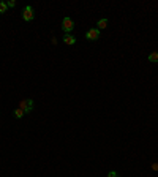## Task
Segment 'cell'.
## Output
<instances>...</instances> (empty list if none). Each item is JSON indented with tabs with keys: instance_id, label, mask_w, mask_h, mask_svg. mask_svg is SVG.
I'll return each instance as SVG.
<instances>
[{
	"instance_id": "10",
	"label": "cell",
	"mask_w": 158,
	"mask_h": 177,
	"mask_svg": "<svg viewBox=\"0 0 158 177\" xmlns=\"http://www.w3.org/2000/svg\"><path fill=\"white\" fill-rule=\"evenodd\" d=\"M108 177H119V174H117L116 171H111V172L108 174Z\"/></svg>"
},
{
	"instance_id": "12",
	"label": "cell",
	"mask_w": 158,
	"mask_h": 177,
	"mask_svg": "<svg viewBox=\"0 0 158 177\" xmlns=\"http://www.w3.org/2000/svg\"><path fill=\"white\" fill-rule=\"evenodd\" d=\"M152 169H153V171H158V163H153V164H152Z\"/></svg>"
},
{
	"instance_id": "11",
	"label": "cell",
	"mask_w": 158,
	"mask_h": 177,
	"mask_svg": "<svg viewBox=\"0 0 158 177\" xmlns=\"http://www.w3.org/2000/svg\"><path fill=\"white\" fill-rule=\"evenodd\" d=\"M6 5L10 6V8H13V6H16V2H13V0H10V2H8Z\"/></svg>"
},
{
	"instance_id": "9",
	"label": "cell",
	"mask_w": 158,
	"mask_h": 177,
	"mask_svg": "<svg viewBox=\"0 0 158 177\" xmlns=\"http://www.w3.org/2000/svg\"><path fill=\"white\" fill-rule=\"evenodd\" d=\"M6 8H8V5L5 2H0V14H3L6 11Z\"/></svg>"
},
{
	"instance_id": "1",
	"label": "cell",
	"mask_w": 158,
	"mask_h": 177,
	"mask_svg": "<svg viewBox=\"0 0 158 177\" xmlns=\"http://www.w3.org/2000/svg\"><path fill=\"white\" fill-rule=\"evenodd\" d=\"M62 29H63V32L65 33H70L73 29H74V22H73V19L71 17H63V21H62Z\"/></svg>"
},
{
	"instance_id": "4",
	"label": "cell",
	"mask_w": 158,
	"mask_h": 177,
	"mask_svg": "<svg viewBox=\"0 0 158 177\" xmlns=\"http://www.w3.org/2000/svg\"><path fill=\"white\" fill-rule=\"evenodd\" d=\"M86 38H87V40H92V41L98 40V38H100V30H98V29H90V30L86 33Z\"/></svg>"
},
{
	"instance_id": "2",
	"label": "cell",
	"mask_w": 158,
	"mask_h": 177,
	"mask_svg": "<svg viewBox=\"0 0 158 177\" xmlns=\"http://www.w3.org/2000/svg\"><path fill=\"white\" fill-rule=\"evenodd\" d=\"M19 108L24 111V112H30V111L33 109V101L32 100H21L19 101Z\"/></svg>"
},
{
	"instance_id": "6",
	"label": "cell",
	"mask_w": 158,
	"mask_h": 177,
	"mask_svg": "<svg viewBox=\"0 0 158 177\" xmlns=\"http://www.w3.org/2000/svg\"><path fill=\"white\" fill-rule=\"evenodd\" d=\"M97 25H98V30H101V29H106V27H108V19H100Z\"/></svg>"
},
{
	"instance_id": "3",
	"label": "cell",
	"mask_w": 158,
	"mask_h": 177,
	"mask_svg": "<svg viewBox=\"0 0 158 177\" xmlns=\"http://www.w3.org/2000/svg\"><path fill=\"white\" fill-rule=\"evenodd\" d=\"M33 16H35V14H33V8H32V6H25L24 11H22V19L29 22V21L33 19Z\"/></svg>"
},
{
	"instance_id": "8",
	"label": "cell",
	"mask_w": 158,
	"mask_h": 177,
	"mask_svg": "<svg viewBox=\"0 0 158 177\" xmlns=\"http://www.w3.org/2000/svg\"><path fill=\"white\" fill-rule=\"evenodd\" d=\"M149 60L150 62H158V52H152L150 55H149Z\"/></svg>"
},
{
	"instance_id": "5",
	"label": "cell",
	"mask_w": 158,
	"mask_h": 177,
	"mask_svg": "<svg viewBox=\"0 0 158 177\" xmlns=\"http://www.w3.org/2000/svg\"><path fill=\"white\" fill-rule=\"evenodd\" d=\"M63 41H65V44H70V46H73L74 43H76V38H74L73 35H70V33H65V36H63Z\"/></svg>"
},
{
	"instance_id": "7",
	"label": "cell",
	"mask_w": 158,
	"mask_h": 177,
	"mask_svg": "<svg viewBox=\"0 0 158 177\" xmlns=\"http://www.w3.org/2000/svg\"><path fill=\"white\" fill-rule=\"evenodd\" d=\"M25 112H24V111L21 109V108H17V109H14V112H13V116L16 117V119H21L22 116H24Z\"/></svg>"
}]
</instances>
